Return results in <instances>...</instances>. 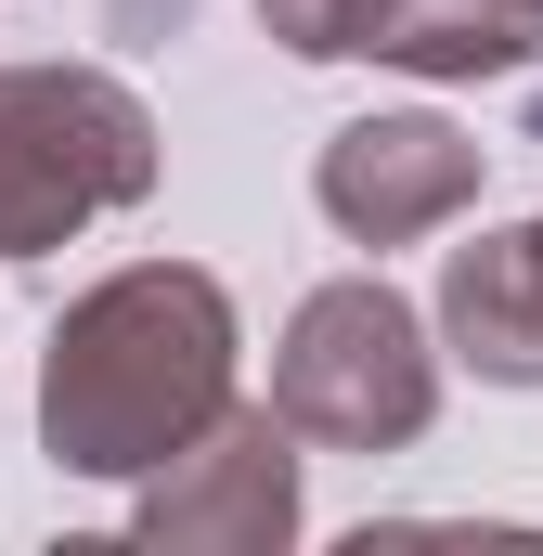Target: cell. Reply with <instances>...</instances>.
I'll use <instances>...</instances> for the list:
<instances>
[{
	"label": "cell",
	"instance_id": "cell-1",
	"mask_svg": "<svg viewBox=\"0 0 543 556\" xmlns=\"http://www.w3.org/2000/svg\"><path fill=\"white\" fill-rule=\"evenodd\" d=\"M233 298L194 260H130L91 298H65L39 350V453L65 479H155L194 427L233 402Z\"/></svg>",
	"mask_w": 543,
	"mask_h": 556
},
{
	"label": "cell",
	"instance_id": "cell-10",
	"mask_svg": "<svg viewBox=\"0 0 543 556\" xmlns=\"http://www.w3.org/2000/svg\"><path fill=\"white\" fill-rule=\"evenodd\" d=\"M518 13H543V0H518Z\"/></svg>",
	"mask_w": 543,
	"mask_h": 556
},
{
	"label": "cell",
	"instance_id": "cell-9",
	"mask_svg": "<svg viewBox=\"0 0 543 556\" xmlns=\"http://www.w3.org/2000/svg\"><path fill=\"white\" fill-rule=\"evenodd\" d=\"M531 142H543V104H531Z\"/></svg>",
	"mask_w": 543,
	"mask_h": 556
},
{
	"label": "cell",
	"instance_id": "cell-4",
	"mask_svg": "<svg viewBox=\"0 0 543 556\" xmlns=\"http://www.w3.org/2000/svg\"><path fill=\"white\" fill-rule=\"evenodd\" d=\"M130 544H155V556H272V544H298V427L272 402H220L142 479Z\"/></svg>",
	"mask_w": 543,
	"mask_h": 556
},
{
	"label": "cell",
	"instance_id": "cell-6",
	"mask_svg": "<svg viewBox=\"0 0 543 556\" xmlns=\"http://www.w3.org/2000/svg\"><path fill=\"white\" fill-rule=\"evenodd\" d=\"M440 337L466 376L492 389H543V220L518 233H479L440 260Z\"/></svg>",
	"mask_w": 543,
	"mask_h": 556
},
{
	"label": "cell",
	"instance_id": "cell-7",
	"mask_svg": "<svg viewBox=\"0 0 543 556\" xmlns=\"http://www.w3.org/2000/svg\"><path fill=\"white\" fill-rule=\"evenodd\" d=\"M363 52L414 65V78H518L543 52V13H518V0H376Z\"/></svg>",
	"mask_w": 543,
	"mask_h": 556
},
{
	"label": "cell",
	"instance_id": "cell-5",
	"mask_svg": "<svg viewBox=\"0 0 543 556\" xmlns=\"http://www.w3.org/2000/svg\"><path fill=\"white\" fill-rule=\"evenodd\" d=\"M311 194H324V220L350 233V247H414V233H440V220H466L479 207V142L453 130V117H350V130L324 142V168H311Z\"/></svg>",
	"mask_w": 543,
	"mask_h": 556
},
{
	"label": "cell",
	"instance_id": "cell-3",
	"mask_svg": "<svg viewBox=\"0 0 543 556\" xmlns=\"http://www.w3.org/2000/svg\"><path fill=\"white\" fill-rule=\"evenodd\" d=\"M272 415L324 453H402L440 415V350H427V311L389 273L311 285L285 350H272Z\"/></svg>",
	"mask_w": 543,
	"mask_h": 556
},
{
	"label": "cell",
	"instance_id": "cell-8",
	"mask_svg": "<svg viewBox=\"0 0 543 556\" xmlns=\"http://www.w3.org/2000/svg\"><path fill=\"white\" fill-rule=\"evenodd\" d=\"M260 26L298 52V65H350L363 26H376V0H260Z\"/></svg>",
	"mask_w": 543,
	"mask_h": 556
},
{
	"label": "cell",
	"instance_id": "cell-2",
	"mask_svg": "<svg viewBox=\"0 0 543 556\" xmlns=\"http://www.w3.org/2000/svg\"><path fill=\"white\" fill-rule=\"evenodd\" d=\"M155 194V104L104 65H0V260H52Z\"/></svg>",
	"mask_w": 543,
	"mask_h": 556
}]
</instances>
